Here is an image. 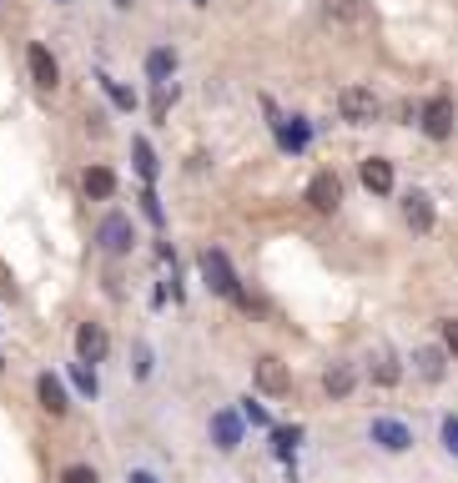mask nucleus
<instances>
[{
  "instance_id": "nucleus-27",
  "label": "nucleus",
  "mask_w": 458,
  "mask_h": 483,
  "mask_svg": "<svg viewBox=\"0 0 458 483\" xmlns=\"http://www.w3.org/2000/svg\"><path fill=\"white\" fill-rule=\"evenodd\" d=\"M438 443H444L448 458H458V413H444V423H438Z\"/></svg>"
},
{
  "instance_id": "nucleus-12",
  "label": "nucleus",
  "mask_w": 458,
  "mask_h": 483,
  "mask_svg": "<svg viewBox=\"0 0 458 483\" xmlns=\"http://www.w3.org/2000/svg\"><path fill=\"white\" fill-rule=\"evenodd\" d=\"M272 131H277V146L282 152H307V141H313V121L307 116H277L272 121Z\"/></svg>"
},
{
  "instance_id": "nucleus-29",
  "label": "nucleus",
  "mask_w": 458,
  "mask_h": 483,
  "mask_svg": "<svg viewBox=\"0 0 458 483\" xmlns=\"http://www.w3.org/2000/svg\"><path fill=\"white\" fill-rule=\"evenodd\" d=\"M438 332H444V343H438V347H444L448 357H458V318H444V322H438Z\"/></svg>"
},
{
  "instance_id": "nucleus-10",
  "label": "nucleus",
  "mask_w": 458,
  "mask_h": 483,
  "mask_svg": "<svg viewBox=\"0 0 458 483\" xmlns=\"http://www.w3.org/2000/svg\"><path fill=\"white\" fill-rule=\"evenodd\" d=\"M307 206H313V212H338V206H343V177H338V171H313V181H307Z\"/></svg>"
},
{
  "instance_id": "nucleus-5",
  "label": "nucleus",
  "mask_w": 458,
  "mask_h": 483,
  "mask_svg": "<svg viewBox=\"0 0 458 483\" xmlns=\"http://www.w3.org/2000/svg\"><path fill=\"white\" fill-rule=\"evenodd\" d=\"M378 96H373L368 86H343L338 91V116H343L348 127H373L378 121Z\"/></svg>"
},
{
  "instance_id": "nucleus-18",
  "label": "nucleus",
  "mask_w": 458,
  "mask_h": 483,
  "mask_svg": "<svg viewBox=\"0 0 458 483\" xmlns=\"http://www.w3.org/2000/svg\"><path fill=\"white\" fill-rule=\"evenodd\" d=\"M131 166H137L141 187H156V171H162V162H156L152 136H131Z\"/></svg>"
},
{
  "instance_id": "nucleus-1",
  "label": "nucleus",
  "mask_w": 458,
  "mask_h": 483,
  "mask_svg": "<svg viewBox=\"0 0 458 483\" xmlns=\"http://www.w3.org/2000/svg\"><path fill=\"white\" fill-rule=\"evenodd\" d=\"M197 268H202V282H207V293H212V297L247 303V297H242V277H237L232 257L222 252V247H202V252H197Z\"/></svg>"
},
{
  "instance_id": "nucleus-31",
  "label": "nucleus",
  "mask_w": 458,
  "mask_h": 483,
  "mask_svg": "<svg viewBox=\"0 0 458 483\" xmlns=\"http://www.w3.org/2000/svg\"><path fill=\"white\" fill-rule=\"evenodd\" d=\"M111 5H116V11H131V0H111Z\"/></svg>"
},
{
  "instance_id": "nucleus-22",
  "label": "nucleus",
  "mask_w": 458,
  "mask_h": 483,
  "mask_svg": "<svg viewBox=\"0 0 458 483\" xmlns=\"http://www.w3.org/2000/svg\"><path fill=\"white\" fill-rule=\"evenodd\" d=\"M66 378H71V388H76V393L86 398V403H91L96 393H101V388H96V368H86V363H76V357H71V368H66Z\"/></svg>"
},
{
  "instance_id": "nucleus-15",
  "label": "nucleus",
  "mask_w": 458,
  "mask_h": 483,
  "mask_svg": "<svg viewBox=\"0 0 458 483\" xmlns=\"http://www.w3.org/2000/svg\"><path fill=\"white\" fill-rule=\"evenodd\" d=\"M403 222L413 232H433V222H438V212H433V197L428 191H403Z\"/></svg>"
},
{
  "instance_id": "nucleus-2",
  "label": "nucleus",
  "mask_w": 458,
  "mask_h": 483,
  "mask_svg": "<svg viewBox=\"0 0 458 483\" xmlns=\"http://www.w3.org/2000/svg\"><path fill=\"white\" fill-rule=\"evenodd\" d=\"M96 247H101L111 262H121V257L137 252V227H131V216L121 212V206H111V212L96 222Z\"/></svg>"
},
{
  "instance_id": "nucleus-14",
  "label": "nucleus",
  "mask_w": 458,
  "mask_h": 483,
  "mask_svg": "<svg viewBox=\"0 0 458 483\" xmlns=\"http://www.w3.org/2000/svg\"><path fill=\"white\" fill-rule=\"evenodd\" d=\"M357 177H363V187H368L373 197H393V162H388V156H363Z\"/></svg>"
},
{
  "instance_id": "nucleus-8",
  "label": "nucleus",
  "mask_w": 458,
  "mask_h": 483,
  "mask_svg": "<svg viewBox=\"0 0 458 483\" xmlns=\"http://www.w3.org/2000/svg\"><path fill=\"white\" fill-rule=\"evenodd\" d=\"M71 343H76V363H86V368H101L106 363V353H111V332L101 328V322H81L76 328V338H71Z\"/></svg>"
},
{
  "instance_id": "nucleus-6",
  "label": "nucleus",
  "mask_w": 458,
  "mask_h": 483,
  "mask_svg": "<svg viewBox=\"0 0 458 483\" xmlns=\"http://www.w3.org/2000/svg\"><path fill=\"white\" fill-rule=\"evenodd\" d=\"M26 71H31V81H36L40 96H51V91L61 86V61L51 56L46 40H31V46H26Z\"/></svg>"
},
{
  "instance_id": "nucleus-21",
  "label": "nucleus",
  "mask_w": 458,
  "mask_h": 483,
  "mask_svg": "<svg viewBox=\"0 0 458 483\" xmlns=\"http://www.w3.org/2000/svg\"><path fill=\"white\" fill-rule=\"evenodd\" d=\"M272 453L282 458V463H293V453H297V443H303V428H277V423H272Z\"/></svg>"
},
{
  "instance_id": "nucleus-16",
  "label": "nucleus",
  "mask_w": 458,
  "mask_h": 483,
  "mask_svg": "<svg viewBox=\"0 0 458 483\" xmlns=\"http://www.w3.org/2000/svg\"><path fill=\"white\" fill-rule=\"evenodd\" d=\"M81 197H86V202H111L116 197V171L111 166H86V171H81Z\"/></svg>"
},
{
  "instance_id": "nucleus-32",
  "label": "nucleus",
  "mask_w": 458,
  "mask_h": 483,
  "mask_svg": "<svg viewBox=\"0 0 458 483\" xmlns=\"http://www.w3.org/2000/svg\"><path fill=\"white\" fill-rule=\"evenodd\" d=\"M56 5H76V0H56Z\"/></svg>"
},
{
  "instance_id": "nucleus-19",
  "label": "nucleus",
  "mask_w": 458,
  "mask_h": 483,
  "mask_svg": "<svg viewBox=\"0 0 458 483\" xmlns=\"http://www.w3.org/2000/svg\"><path fill=\"white\" fill-rule=\"evenodd\" d=\"M357 388V373H353V363H332L328 373H322V393L328 398H348Z\"/></svg>"
},
{
  "instance_id": "nucleus-30",
  "label": "nucleus",
  "mask_w": 458,
  "mask_h": 483,
  "mask_svg": "<svg viewBox=\"0 0 458 483\" xmlns=\"http://www.w3.org/2000/svg\"><path fill=\"white\" fill-rule=\"evenodd\" d=\"M127 483H162V473H156V469H131Z\"/></svg>"
},
{
  "instance_id": "nucleus-26",
  "label": "nucleus",
  "mask_w": 458,
  "mask_h": 483,
  "mask_svg": "<svg viewBox=\"0 0 458 483\" xmlns=\"http://www.w3.org/2000/svg\"><path fill=\"white\" fill-rule=\"evenodd\" d=\"M141 216H146L156 232L166 227V212H162V197H156V187H141Z\"/></svg>"
},
{
  "instance_id": "nucleus-20",
  "label": "nucleus",
  "mask_w": 458,
  "mask_h": 483,
  "mask_svg": "<svg viewBox=\"0 0 458 483\" xmlns=\"http://www.w3.org/2000/svg\"><path fill=\"white\" fill-rule=\"evenodd\" d=\"M152 373H156V347L146 343V338H137V343H131V378L146 382Z\"/></svg>"
},
{
  "instance_id": "nucleus-9",
  "label": "nucleus",
  "mask_w": 458,
  "mask_h": 483,
  "mask_svg": "<svg viewBox=\"0 0 458 483\" xmlns=\"http://www.w3.org/2000/svg\"><path fill=\"white\" fill-rule=\"evenodd\" d=\"M454 121H458V111H454L448 96H433V101L418 106V127H423V136H428V141H448V136H454Z\"/></svg>"
},
{
  "instance_id": "nucleus-17",
  "label": "nucleus",
  "mask_w": 458,
  "mask_h": 483,
  "mask_svg": "<svg viewBox=\"0 0 458 483\" xmlns=\"http://www.w3.org/2000/svg\"><path fill=\"white\" fill-rule=\"evenodd\" d=\"M413 373H418L423 382H444V373H448V353L438 343H423L418 353H413Z\"/></svg>"
},
{
  "instance_id": "nucleus-11",
  "label": "nucleus",
  "mask_w": 458,
  "mask_h": 483,
  "mask_svg": "<svg viewBox=\"0 0 458 483\" xmlns=\"http://www.w3.org/2000/svg\"><path fill=\"white\" fill-rule=\"evenodd\" d=\"M36 398H40V408L51 413V418H66L71 413V393H66V382H61V373H36Z\"/></svg>"
},
{
  "instance_id": "nucleus-4",
  "label": "nucleus",
  "mask_w": 458,
  "mask_h": 483,
  "mask_svg": "<svg viewBox=\"0 0 458 483\" xmlns=\"http://www.w3.org/2000/svg\"><path fill=\"white\" fill-rule=\"evenodd\" d=\"M368 443L378 448V453H408V448L418 443V438H413V428H408L403 418H393V413H378V418L368 423Z\"/></svg>"
},
{
  "instance_id": "nucleus-25",
  "label": "nucleus",
  "mask_w": 458,
  "mask_h": 483,
  "mask_svg": "<svg viewBox=\"0 0 458 483\" xmlns=\"http://www.w3.org/2000/svg\"><path fill=\"white\" fill-rule=\"evenodd\" d=\"M237 413H242L247 428H272V413L262 408V398H242V403H237Z\"/></svg>"
},
{
  "instance_id": "nucleus-7",
  "label": "nucleus",
  "mask_w": 458,
  "mask_h": 483,
  "mask_svg": "<svg viewBox=\"0 0 458 483\" xmlns=\"http://www.w3.org/2000/svg\"><path fill=\"white\" fill-rule=\"evenodd\" d=\"M252 382H257V393L262 398H287L293 393V373H287V363L272 357V353L252 363Z\"/></svg>"
},
{
  "instance_id": "nucleus-13",
  "label": "nucleus",
  "mask_w": 458,
  "mask_h": 483,
  "mask_svg": "<svg viewBox=\"0 0 458 483\" xmlns=\"http://www.w3.org/2000/svg\"><path fill=\"white\" fill-rule=\"evenodd\" d=\"M177 66H181V56L172 51V46H152L146 61H141V71H146L152 86H166V81H177Z\"/></svg>"
},
{
  "instance_id": "nucleus-28",
  "label": "nucleus",
  "mask_w": 458,
  "mask_h": 483,
  "mask_svg": "<svg viewBox=\"0 0 458 483\" xmlns=\"http://www.w3.org/2000/svg\"><path fill=\"white\" fill-rule=\"evenodd\" d=\"M61 483H101V473L91 469V463H66V469H61Z\"/></svg>"
},
{
  "instance_id": "nucleus-3",
  "label": "nucleus",
  "mask_w": 458,
  "mask_h": 483,
  "mask_svg": "<svg viewBox=\"0 0 458 483\" xmlns=\"http://www.w3.org/2000/svg\"><path fill=\"white\" fill-rule=\"evenodd\" d=\"M207 443L216 448V453H237V448L247 443V423L237 408H216L212 418H207Z\"/></svg>"
},
{
  "instance_id": "nucleus-34",
  "label": "nucleus",
  "mask_w": 458,
  "mask_h": 483,
  "mask_svg": "<svg viewBox=\"0 0 458 483\" xmlns=\"http://www.w3.org/2000/svg\"><path fill=\"white\" fill-rule=\"evenodd\" d=\"M191 5H207V0H191Z\"/></svg>"
},
{
  "instance_id": "nucleus-33",
  "label": "nucleus",
  "mask_w": 458,
  "mask_h": 483,
  "mask_svg": "<svg viewBox=\"0 0 458 483\" xmlns=\"http://www.w3.org/2000/svg\"><path fill=\"white\" fill-rule=\"evenodd\" d=\"M0 373H5V353H0Z\"/></svg>"
},
{
  "instance_id": "nucleus-24",
  "label": "nucleus",
  "mask_w": 458,
  "mask_h": 483,
  "mask_svg": "<svg viewBox=\"0 0 458 483\" xmlns=\"http://www.w3.org/2000/svg\"><path fill=\"white\" fill-rule=\"evenodd\" d=\"M398 378H403V363H398L393 353H383L378 363H373V382H378V388H393Z\"/></svg>"
},
{
  "instance_id": "nucleus-23",
  "label": "nucleus",
  "mask_w": 458,
  "mask_h": 483,
  "mask_svg": "<svg viewBox=\"0 0 458 483\" xmlns=\"http://www.w3.org/2000/svg\"><path fill=\"white\" fill-rule=\"evenodd\" d=\"M96 81H101L106 101H111L116 111H137V91H131V86H121V81H111V76H96Z\"/></svg>"
}]
</instances>
